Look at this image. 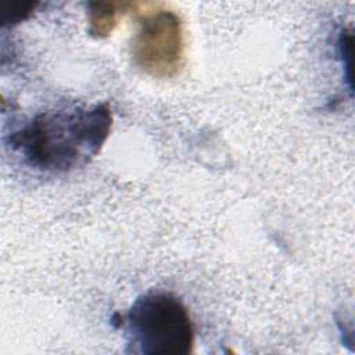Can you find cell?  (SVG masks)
<instances>
[{
	"label": "cell",
	"instance_id": "obj_1",
	"mask_svg": "<svg viewBox=\"0 0 355 355\" xmlns=\"http://www.w3.org/2000/svg\"><path fill=\"white\" fill-rule=\"evenodd\" d=\"M112 128L107 103L44 111L7 136V144L32 168L64 173L89 164Z\"/></svg>",
	"mask_w": 355,
	"mask_h": 355
},
{
	"label": "cell",
	"instance_id": "obj_2",
	"mask_svg": "<svg viewBox=\"0 0 355 355\" xmlns=\"http://www.w3.org/2000/svg\"><path fill=\"white\" fill-rule=\"evenodd\" d=\"M126 352L187 355L194 348V326L183 301L172 293L148 291L135 300L123 318ZM123 324V323H122Z\"/></svg>",
	"mask_w": 355,
	"mask_h": 355
},
{
	"label": "cell",
	"instance_id": "obj_3",
	"mask_svg": "<svg viewBox=\"0 0 355 355\" xmlns=\"http://www.w3.org/2000/svg\"><path fill=\"white\" fill-rule=\"evenodd\" d=\"M133 64L146 75L169 79L184 67V31L180 17L162 4L147 3L130 44Z\"/></svg>",
	"mask_w": 355,
	"mask_h": 355
},
{
	"label": "cell",
	"instance_id": "obj_4",
	"mask_svg": "<svg viewBox=\"0 0 355 355\" xmlns=\"http://www.w3.org/2000/svg\"><path fill=\"white\" fill-rule=\"evenodd\" d=\"M144 3L140 1H112L94 0L87 3V22L89 33L93 37L103 39L110 36L116 28L119 19L133 11H140Z\"/></svg>",
	"mask_w": 355,
	"mask_h": 355
},
{
	"label": "cell",
	"instance_id": "obj_5",
	"mask_svg": "<svg viewBox=\"0 0 355 355\" xmlns=\"http://www.w3.org/2000/svg\"><path fill=\"white\" fill-rule=\"evenodd\" d=\"M352 32L348 28H341L336 42L337 57L341 62L344 80L348 86L349 94H352Z\"/></svg>",
	"mask_w": 355,
	"mask_h": 355
},
{
	"label": "cell",
	"instance_id": "obj_6",
	"mask_svg": "<svg viewBox=\"0 0 355 355\" xmlns=\"http://www.w3.org/2000/svg\"><path fill=\"white\" fill-rule=\"evenodd\" d=\"M40 6L37 1H17L8 4L3 11V24L4 25H17L28 19L36 8Z\"/></svg>",
	"mask_w": 355,
	"mask_h": 355
}]
</instances>
